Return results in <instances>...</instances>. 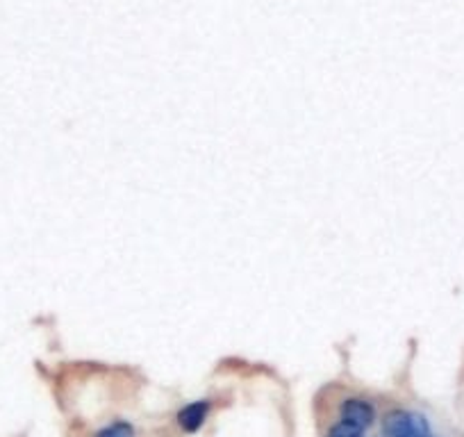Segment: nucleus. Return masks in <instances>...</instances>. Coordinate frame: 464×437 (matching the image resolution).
<instances>
[{
	"label": "nucleus",
	"instance_id": "obj_1",
	"mask_svg": "<svg viewBox=\"0 0 464 437\" xmlns=\"http://www.w3.org/2000/svg\"><path fill=\"white\" fill-rule=\"evenodd\" d=\"M382 431H385V437H435L428 419L421 413H412V410L387 413L382 419Z\"/></svg>",
	"mask_w": 464,
	"mask_h": 437
},
{
	"label": "nucleus",
	"instance_id": "obj_2",
	"mask_svg": "<svg viewBox=\"0 0 464 437\" xmlns=\"http://www.w3.org/2000/svg\"><path fill=\"white\" fill-rule=\"evenodd\" d=\"M342 419H346V422H353L358 423V426L362 428H372L373 422H376V410H373V405L369 403L367 399H360V396H348L346 401L342 403V414H339Z\"/></svg>",
	"mask_w": 464,
	"mask_h": 437
},
{
	"label": "nucleus",
	"instance_id": "obj_3",
	"mask_svg": "<svg viewBox=\"0 0 464 437\" xmlns=\"http://www.w3.org/2000/svg\"><path fill=\"white\" fill-rule=\"evenodd\" d=\"M208 414H209L208 401H191V403H187L185 408L178 413V417H176L178 426H180L185 432H196L203 428Z\"/></svg>",
	"mask_w": 464,
	"mask_h": 437
},
{
	"label": "nucleus",
	"instance_id": "obj_4",
	"mask_svg": "<svg viewBox=\"0 0 464 437\" xmlns=\"http://www.w3.org/2000/svg\"><path fill=\"white\" fill-rule=\"evenodd\" d=\"M325 437H367V428L358 426L353 422H346V419L339 417L333 426L328 428Z\"/></svg>",
	"mask_w": 464,
	"mask_h": 437
},
{
	"label": "nucleus",
	"instance_id": "obj_5",
	"mask_svg": "<svg viewBox=\"0 0 464 437\" xmlns=\"http://www.w3.org/2000/svg\"><path fill=\"white\" fill-rule=\"evenodd\" d=\"M93 437H135V428H132L130 422L119 419V422L107 423V426L101 428Z\"/></svg>",
	"mask_w": 464,
	"mask_h": 437
}]
</instances>
